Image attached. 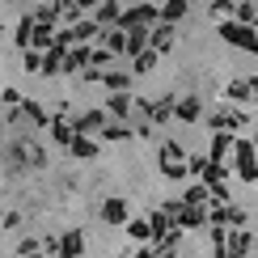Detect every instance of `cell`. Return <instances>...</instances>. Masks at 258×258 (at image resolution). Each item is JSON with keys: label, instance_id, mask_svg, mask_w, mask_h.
<instances>
[{"label": "cell", "instance_id": "1", "mask_svg": "<svg viewBox=\"0 0 258 258\" xmlns=\"http://www.w3.org/2000/svg\"><path fill=\"white\" fill-rule=\"evenodd\" d=\"M102 216L110 220V224H123V220H127V203H123V199H110V203L102 208Z\"/></svg>", "mask_w": 258, "mask_h": 258}, {"label": "cell", "instance_id": "2", "mask_svg": "<svg viewBox=\"0 0 258 258\" xmlns=\"http://www.w3.org/2000/svg\"><path fill=\"white\" fill-rule=\"evenodd\" d=\"M81 245H85L81 233H68V237L59 241V254H63V258H77V254H81Z\"/></svg>", "mask_w": 258, "mask_h": 258}, {"label": "cell", "instance_id": "3", "mask_svg": "<svg viewBox=\"0 0 258 258\" xmlns=\"http://www.w3.org/2000/svg\"><path fill=\"white\" fill-rule=\"evenodd\" d=\"M72 153H77V157H93V153H98V148H93V140L77 136V140H72Z\"/></svg>", "mask_w": 258, "mask_h": 258}, {"label": "cell", "instance_id": "4", "mask_svg": "<svg viewBox=\"0 0 258 258\" xmlns=\"http://www.w3.org/2000/svg\"><path fill=\"white\" fill-rule=\"evenodd\" d=\"M148 233H153V224H144V220L132 224V237H148Z\"/></svg>", "mask_w": 258, "mask_h": 258}, {"label": "cell", "instance_id": "5", "mask_svg": "<svg viewBox=\"0 0 258 258\" xmlns=\"http://www.w3.org/2000/svg\"><path fill=\"white\" fill-rule=\"evenodd\" d=\"M26 114H30V119H34V123H47V114H42V106H34V102L26 106Z\"/></svg>", "mask_w": 258, "mask_h": 258}, {"label": "cell", "instance_id": "6", "mask_svg": "<svg viewBox=\"0 0 258 258\" xmlns=\"http://www.w3.org/2000/svg\"><path fill=\"white\" fill-rule=\"evenodd\" d=\"M110 114H127V98H110Z\"/></svg>", "mask_w": 258, "mask_h": 258}, {"label": "cell", "instance_id": "7", "mask_svg": "<svg viewBox=\"0 0 258 258\" xmlns=\"http://www.w3.org/2000/svg\"><path fill=\"white\" fill-rule=\"evenodd\" d=\"M106 85H110V89H123V85H127V77H119V72H110V77H106Z\"/></svg>", "mask_w": 258, "mask_h": 258}, {"label": "cell", "instance_id": "8", "mask_svg": "<svg viewBox=\"0 0 258 258\" xmlns=\"http://www.w3.org/2000/svg\"><path fill=\"white\" fill-rule=\"evenodd\" d=\"M114 13H119V9H114V5H106V9H98V21H114Z\"/></svg>", "mask_w": 258, "mask_h": 258}]
</instances>
